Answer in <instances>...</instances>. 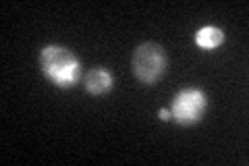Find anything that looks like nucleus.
<instances>
[{"label":"nucleus","instance_id":"1","mask_svg":"<svg viewBox=\"0 0 249 166\" xmlns=\"http://www.w3.org/2000/svg\"><path fill=\"white\" fill-rule=\"evenodd\" d=\"M40 69L42 75L58 90H71L81 79V62L65 46L50 44L44 46L40 52Z\"/></svg>","mask_w":249,"mask_h":166},{"label":"nucleus","instance_id":"2","mask_svg":"<svg viewBox=\"0 0 249 166\" xmlns=\"http://www.w3.org/2000/svg\"><path fill=\"white\" fill-rule=\"evenodd\" d=\"M166 52L156 42H145L137 46L133 52V60H131L133 75L145 85H154L158 79H162V75L166 73Z\"/></svg>","mask_w":249,"mask_h":166},{"label":"nucleus","instance_id":"3","mask_svg":"<svg viewBox=\"0 0 249 166\" xmlns=\"http://www.w3.org/2000/svg\"><path fill=\"white\" fill-rule=\"evenodd\" d=\"M208 110V96L199 88H185L173 98L170 118L181 127H193L204 118Z\"/></svg>","mask_w":249,"mask_h":166},{"label":"nucleus","instance_id":"4","mask_svg":"<svg viewBox=\"0 0 249 166\" xmlns=\"http://www.w3.org/2000/svg\"><path fill=\"white\" fill-rule=\"evenodd\" d=\"M83 88L91 96H106L114 88V77L110 71L106 69H91L88 75L83 77Z\"/></svg>","mask_w":249,"mask_h":166},{"label":"nucleus","instance_id":"5","mask_svg":"<svg viewBox=\"0 0 249 166\" xmlns=\"http://www.w3.org/2000/svg\"><path fill=\"white\" fill-rule=\"evenodd\" d=\"M224 31L220 27H216V25H204V27H199L197 29V34H196V44H197V48L201 50H216V48H220V46L224 44Z\"/></svg>","mask_w":249,"mask_h":166},{"label":"nucleus","instance_id":"6","mask_svg":"<svg viewBox=\"0 0 249 166\" xmlns=\"http://www.w3.org/2000/svg\"><path fill=\"white\" fill-rule=\"evenodd\" d=\"M160 121H170V110H166V108L160 110Z\"/></svg>","mask_w":249,"mask_h":166}]
</instances>
